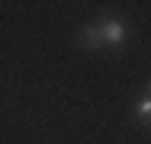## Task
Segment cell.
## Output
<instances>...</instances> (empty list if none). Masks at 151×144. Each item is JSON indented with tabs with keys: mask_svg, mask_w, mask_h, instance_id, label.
<instances>
[{
	"mask_svg": "<svg viewBox=\"0 0 151 144\" xmlns=\"http://www.w3.org/2000/svg\"><path fill=\"white\" fill-rule=\"evenodd\" d=\"M81 45H84V48H100V45H103L100 26H84L81 29Z\"/></svg>",
	"mask_w": 151,
	"mask_h": 144,
	"instance_id": "6da1fadb",
	"label": "cell"
},
{
	"mask_svg": "<svg viewBox=\"0 0 151 144\" xmlns=\"http://www.w3.org/2000/svg\"><path fill=\"white\" fill-rule=\"evenodd\" d=\"M100 32H103V42H119L122 38V26L119 23H103Z\"/></svg>",
	"mask_w": 151,
	"mask_h": 144,
	"instance_id": "7a4b0ae2",
	"label": "cell"
}]
</instances>
